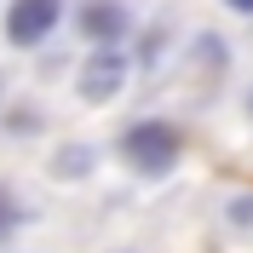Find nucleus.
Here are the masks:
<instances>
[{
    "mask_svg": "<svg viewBox=\"0 0 253 253\" xmlns=\"http://www.w3.org/2000/svg\"><path fill=\"white\" fill-rule=\"evenodd\" d=\"M178 150H184V138H178V126H167V121H138V126H126V138H121L126 167H138V173H150V178L173 173Z\"/></svg>",
    "mask_w": 253,
    "mask_h": 253,
    "instance_id": "f257e3e1",
    "label": "nucleus"
},
{
    "mask_svg": "<svg viewBox=\"0 0 253 253\" xmlns=\"http://www.w3.org/2000/svg\"><path fill=\"white\" fill-rule=\"evenodd\" d=\"M63 17V0H12L6 12V41L12 46H41Z\"/></svg>",
    "mask_w": 253,
    "mask_h": 253,
    "instance_id": "f03ea898",
    "label": "nucleus"
},
{
    "mask_svg": "<svg viewBox=\"0 0 253 253\" xmlns=\"http://www.w3.org/2000/svg\"><path fill=\"white\" fill-rule=\"evenodd\" d=\"M121 86H126V58L121 52L115 46L86 52V63H81V98H86V104H110Z\"/></svg>",
    "mask_w": 253,
    "mask_h": 253,
    "instance_id": "7ed1b4c3",
    "label": "nucleus"
},
{
    "mask_svg": "<svg viewBox=\"0 0 253 253\" xmlns=\"http://www.w3.org/2000/svg\"><path fill=\"white\" fill-rule=\"evenodd\" d=\"M81 35L98 41V46H115V41L126 35V12L115 6V0H86V6H81Z\"/></svg>",
    "mask_w": 253,
    "mask_h": 253,
    "instance_id": "20e7f679",
    "label": "nucleus"
},
{
    "mask_svg": "<svg viewBox=\"0 0 253 253\" xmlns=\"http://www.w3.org/2000/svg\"><path fill=\"white\" fill-rule=\"evenodd\" d=\"M12 224H17V202L0 190V236H12Z\"/></svg>",
    "mask_w": 253,
    "mask_h": 253,
    "instance_id": "39448f33",
    "label": "nucleus"
},
{
    "mask_svg": "<svg viewBox=\"0 0 253 253\" xmlns=\"http://www.w3.org/2000/svg\"><path fill=\"white\" fill-rule=\"evenodd\" d=\"M230 6H236V12H253V0H230Z\"/></svg>",
    "mask_w": 253,
    "mask_h": 253,
    "instance_id": "423d86ee",
    "label": "nucleus"
},
{
    "mask_svg": "<svg viewBox=\"0 0 253 253\" xmlns=\"http://www.w3.org/2000/svg\"><path fill=\"white\" fill-rule=\"evenodd\" d=\"M0 98H6V75H0Z\"/></svg>",
    "mask_w": 253,
    "mask_h": 253,
    "instance_id": "0eeeda50",
    "label": "nucleus"
}]
</instances>
